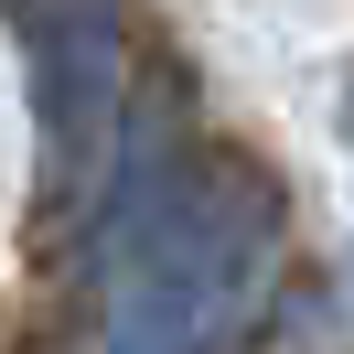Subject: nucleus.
<instances>
[{
  "label": "nucleus",
  "instance_id": "f257e3e1",
  "mask_svg": "<svg viewBox=\"0 0 354 354\" xmlns=\"http://www.w3.org/2000/svg\"><path fill=\"white\" fill-rule=\"evenodd\" d=\"M258 258H268V183L258 172H247V183L215 172L194 204H172V215L151 225L108 354H215L225 322L247 311Z\"/></svg>",
  "mask_w": 354,
  "mask_h": 354
},
{
  "label": "nucleus",
  "instance_id": "f03ea898",
  "mask_svg": "<svg viewBox=\"0 0 354 354\" xmlns=\"http://www.w3.org/2000/svg\"><path fill=\"white\" fill-rule=\"evenodd\" d=\"M22 11L32 75H44V151H54V194L97 172V140L118 108V0H11Z\"/></svg>",
  "mask_w": 354,
  "mask_h": 354
}]
</instances>
